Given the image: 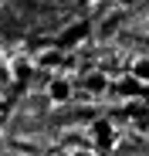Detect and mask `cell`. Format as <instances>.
<instances>
[{
  "label": "cell",
  "mask_w": 149,
  "mask_h": 156,
  "mask_svg": "<svg viewBox=\"0 0 149 156\" xmlns=\"http://www.w3.org/2000/svg\"><path fill=\"white\" fill-rule=\"evenodd\" d=\"M71 95H74V85H71L68 75H54L51 82H47V98H51L54 105H64Z\"/></svg>",
  "instance_id": "cell-1"
},
{
  "label": "cell",
  "mask_w": 149,
  "mask_h": 156,
  "mask_svg": "<svg viewBox=\"0 0 149 156\" xmlns=\"http://www.w3.org/2000/svg\"><path fill=\"white\" fill-rule=\"evenodd\" d=\"M92 136H95V153L102 156V153H112L115 149V129L109 126V122H95V129H92Z\"/></svg>",
  "instance_id": "cell-2"
},
{
  "label": "cell",
  "mask_w": 149,
  "mask_h": 156,
  "mask_svg": "<svg viewBox=\"0 0 149 156\" xmlns=\"http://www.w3.org/2000/svg\"><path fill=\"white\" fill-rule=\"evenodd\" d=\"M105 88H109L105 71H88V78H85V92H88V95H105Z\"/></svg>",
  "instance_id": "cell-3"
},
{
  "label": "cell",
  "mask_w": 149,
  "mask_h": 156,
  "mask_svg": "<svg viewBox=\"0 0 149 156\" xmlns=\"http://www.w3.org/2000/svg\"><path fill=\"white\" fill-rule=\"evenodd\" d=\"M129 75H132V82H142V85H149V58H132V65H129Z\"/></svg>",
  "instance_id": "cell-4"
},
{
  "label": "cell",
  "mask_w": 149,
  "mask_h": 156,
  "mask_svg": "<svg viewBox=\"0 0 149 156\" xmlns=\"http://www.w3.org/2000/svg\"><path fill=\"white\" fill-rule=\"evenodd\" d=\"M58 61H61V51H54V48H47V51L37 55V65H58Z\"/></svg>",
  "instance_id": "cell-5"
},
{
  "label": "cell",
  "mask_w": 149,
  "mask_h": 156,
  "mask_svg": "<svg viewBox=\"0 0 149 156\" xmlns=\"http://www.w3.org/2000/svg\"><path fill=\"white\" fill-rule=\"evenodd\" d=\"M71 156H98V153H95V149H74Z\"/></svg>",
  "instance_id": "cell-6"
},
{
  "label": "cell",
  "mask_w": 149,
  "mask_h": 156,
  "mask_svg": "<svg viewBox=\"0 0 149 156\" xmlns=\"http://www.w3.org/2000/svg\"><path fill=\"white\" fill-rule=\"evenodd\" d=\"M0 112H4V95H0Z\"/></svg>",
  "instance_id": "cell-7"
}]
</instances>
